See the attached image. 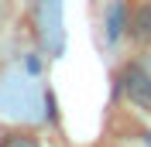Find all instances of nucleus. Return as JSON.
Masks as SVG:
<instances>
[{
	"label": "nucleus",
	"mask_w": 151,
	"mask_h": 147,
	"mask_svg": "<svg viewBox=\"0 0 151 147\" xmlns=\"http://www.w3.org/2000/svg\"><path fill=\"white\" fill-rule=\"evenodd\" d=\"M120 86L131 103L151 110V62H127L120 69Z\"/></svg>",
	"instance_id": "1"
},
{
	"label": "nucleus",
	"mask_w": 151,
	"mask_h": 147,
	"mask_svg": "<svg viewBox=\"0 0 151 147\" xmlns=\"http://www.w3.org/2000/svg\"><path fill=\"white\" fill-rule=\"evenodd\" d=\"M127 31H131L134 41L151 45V4H141V7L131 14V21H127Z\"/></svg>",
	"instance_id": "2"
},
{
	"label": "nucleus",
	"mask_w": 151,
	"mask_h": 147,
	"mask_svg": "<svg viewBox=\"0 0 151 147\" xmlns=\"http://www.w3.org/2000/svg\"><path fill=\"white\" fill-rule=\"evenodd\" d=\"M124 28H127V24H124V4L117 0V4L110 7V14H106V34H110V38H120Z\"/></svg>",
	"instance_id": "3"
}]
</instances>
